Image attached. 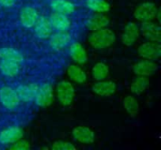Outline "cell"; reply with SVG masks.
<instances>
[{
    "instance_id": "cell-1",
    "label": "cell",
    "mask_w": 161,
    "mask_h": 150,
    "mask_svg": "<svg viewBox=\"0 0 161 150\" xmlns=\"http://www.w3.org/2000/svg\"><path fill=\"white\" fill-rule=\"evenodd\" d=\"M115 34L112 30L105 27L92 31L89 36V43L97 50H103L110 47L115 41Z\"/></svg>"
},
{
    "instance_id": "cell-2",
    "label": "cell",
    "mask_w": 161,
    "mask_h": 150,
    "mask_svg": "<svg viewBox=\"0 0 161 150\" xmlns=\"http://www.w3.org/2000/svg\"><path fill=\"white\" fill-rule=\"evenodd\" d=\"M134 17L140 22H149L156 19L159 20V9L156 4L152 2H145L141 4L134 11Z\"/></svg>"
},
{
    "instance_id": "cell-3",
    "label": "cell",
    "mask_w": 161,
    "mask_h": 150,
    "mask_svg": "<svg viewBox=\"0 0 161 150\" xmlns=\"http://www.w3.org/2000/svg\"><path fill=\"white\" fill-rule=\"evenodd\" d=\"M75 91L74 85L68 81H61L57 85V98L63 106L71 105L74 101Z\"/></svg>"
},
{
    "instance_id": "cell-4",
    "label": "cell",
    "mask_w": 161,
    "mask_h": 150,
    "mask_svg": "<svg viewBox=\"0 0 161 150\" xmlns=\"http://www.w3.org/2000/svg\"><path fill=\"white\" fill-rule=\"evenodd\" d=\"M0 102L8 110H13L18 107L20 99L16 90L10 86H3L0 88Z\"/></svg>"
},
{
    "instance_id": "cell-5",
    "label": "cell",
    "mask_w": 161,
    "mask_h": 150,
    "mask_svg": "<svg viewBox=\"0 0 161 150\" xmlns=\"http://www.w3.org/2000/svg\"><path fill=\"white\" fill-rule=\"evenodd\" d=\"M138 54L143 59L156 60L161 55V46L159 42L148 41L142 43L138 48Z\"/></svg>"
},
{
    "instance_id": "cell-6",
    "label": "cell",
    "mask_w": 161,
    "mask_h": 150,
    "mask_svg": "<svg viewBox=\"0 0 161 150\" xmlns=\"http://www.w3.org/2000/svg\"><path fill=\"white\" fill-rule=\"evenodd\" d=\"M34 101L40 107H47L51 105L54 101V92L52 85L48 83H45L39 86Z\"/></svg>"
},
{
    "instance_id": "cell-7",
    "label": "cell",
    "mask_w": 161,
    "mask_h": 150,
    "mask_svg": "<svg viewBox=\"0 0 161 150\" xmlns=\"http://www.w3.org/2000/svg\"><path fill=\"white\" fill-rule=\"evenodd\" d=\"M72 39V36L67 32V30H58V32L51 34L49 37L50 47L55 51H59L66 47Z\"/></svg>"
},
{
    "instance_id": "cell-8",
    "label": "cell",
    "mask_w": 161,
    "mask_h": 150,
    "mask_svg": "<svg viewBox=\"0 0 161 150\" xmlns=\"http://www.w3.org/2000/svg\"><path fill=\"white\" fill-rule=\"evenodd\" d=\"M160 26L158 23H154L153 21L142 22L140 31L144 38L149 39V41L160 42Z\"/></svg>"
},
{
    "instance_id": "cell-9",
    "label": "cell",
    "mask_w": 161,
    "mask_h": 150,
    "mask_svg": "<svg viewBox=\"0 0 161 150\" xmlns=\"http://www.w3.org/2000/svg\"><path fill=\"white\" fill-rule=\"evenodd\" d=\"M132 70L136 75L148 77L158 70V64L154 60L143 59L135 63L132 67Z\"/></svg>"
},
{
    "instance_id": "cell-10",
    "label": "cell",
    "mask_w": 161,
    "mask_h": 150,
    "mask_svg": "<svg viewBox=\"0 0 161 150\" xmlns=\"http://www.w3.org/2000/svg\"><path fill=\"white\" fill-rule=\"evenodd\" d=\"M75 140L83 145L92 144L95 140V133L86 126H77L72 132Z\"/></svg>"
},
{
    "instance_id": "cell-11",
    "label": "cell",
    "mask_w": 161,
    "mask_h": 150,
    "mask_svg": "<svg viewBox=\"0 0 161 150\" xmlns=\"http://www.w3.org/2000/svg\"><path fill=\"white\" fill-rule=\"evenodd\" d=\"M23 137V130L18 126H11L0 132V144L11 145Z\"/></svg>"
},
{
    "instance_id": "cell-12",
    "label": "cell",
    "mask_w": 161,
    "mask_h": 150,
    "mask_svg": "<svg viewBox=\"0 0 161 150\" xmlns=\"http://www.w3.org/2000/svg\"><path fill=\"white\" fill-rule=\"evenodd\" d=\"M33 27L35 35L41 39H48L53 32V27L49 22V19L44 16L39 17Z\"/></svg>"
},
{
    "instance_id": "cell-13",
    "label": "cell",
    "mask_w": 161,
    "mask_h": 150,
    "mask_svg": "<svg viewBox=\"0 0 161 150\" xmlns=\"http://www.w3.org/2000/svg\"><path fill=\"white\" fill-rule=\"evenodd\" d=\"M139 36H140V28L138 24L135 23H128L124 28V32L121 37L122 42L125 46H131L137 41Z\"/></svg>"
},
{
    "instance_id": "cell-14",
    "label": "cell",
    "mask_w": 161,
    "mask_h": 150,
    "mask_svg": "<svg viewBox=\"0 0 161 150\" xmlns=\"http://www.w3.org/2000/svg\"><path fill=\"white\" fill-rule=\"evenodd\" d=\"M38 18L39 14L33 7H24L20 12V22L25 28H32L35 25Z\"/></svg>"
},
{
    "instance_id": "cell-15",
    "label": "cell",
    "mask_w": 161,
    "mask_h": 150,
    "mask_svg": "<svg viewBox=\"0 0 161 150\" xmlns=\"http://www.w3.org/2000/svg\"><path fill=\"white\" fill-rule=\"evenodd\" d=\"M92 92L101 97H109L116 92V85L112 81H97L92 87Z\"/></svg>"
},
{
    "instance_id": "cell-16",
    "label": "cell",
    "mask_w": 161,
    "mask_h": 150,
    "mask_svg": "<svg viewBox=\"0 0 161 150\" xmlns=\"http://www.w3.org/2000/svg\"><path fill=\"white\" fill-rule=\"evenodd\" d=\"M39 85L37 84H28V85H20L17 86L16 93L20 99V101L25 102L32 101L36 96V93L38 91Z\"/></svg>"
},
{
    "instance_id": "cell-17",
    "label": "cell",
    "mask_w": 161,
    "mask_h": 150,
    "mask_svg": "<svg viewBox=\"0 0 161 150\" xmlns=\"http://www.w3.org/2000/svg\"><path fill=\"white\" fill-rule=\"evenodd\" d=\"M49 22L53 28L57 30H68L71 26V21L67 15L53 12L49 17Z\"/></svg>"
},
{
    "instance_id": "cell-18",
    "label": "cell",
    "mask_w": 161,
    "mask_h": 150,
    "mask_svg": "<svg viewBox=\"0 0 161 150\" xmlns=\"http://www.w3.org/2000/svg\"><path fill=\"white\" fill-rule=\"evenodd\" d=\"M70 56L77 64H84L88 61V54L85 48L77 42L70 46Z\"/></svg>"
},
{
    "instance_id": "cell-19",
    "label": "cell",
    "mask_w": 161,
    "mask_h": 150,
    "mask_svg": "<svg viewBox=\"0 0 161 150\" xmlns=\"http://www.w3.org/2000/svg\"><path fill=\"white\" fill-rule=\"evenodd\" d=\"M50 7L54 12L62 13L65 15L71 14L75 11V5L68 0H51Z\"/></svg>"
},
{
    "instance_id": "cell-20",
    "label": "cell",
    "mask_w": 161,
    "mask_h": 150,
    "mask_svg": "<svg viewBox=\"0 0 161 150\" xmlns=\"http://www.w3.org/2000/svg\"><path fill=\"white\" fill-rule=\"evenodd\" d=\"M108 23H109V19L106 15L98 13V14L92 16L88 20L87 27L92 31H95V30L107 27L108 25Z\"/></svg>"
},
{
    "instance_id": "cell-21",
    "label": "cell",
    "mask_w": 161,
    "mask_h": 150,
    "mask_svg": "<svg viewBox=\"0 0 161 150\" xmlns=\"http://www.w3.org/2000/svg\"><path fill=\"white\" fill-rule=\"evenodd\" d=\"M0 71L3 75L7 77H14L20 71V64L10 61V60L1 59L0 60Z\"/></svg>"
},
{
    "instance_id": "cell-22",
    "label": "cell",
    "mask_w": 161,
    "mask_h": 150,
    "mask_svg": "<svg viewBox=\"0 0 161 150\" xmlns=\"http://www.w3.org/2000/svg\"><path fill=\"white\" fill-rule=\"evenodd\" d=\"M0 59L10 60L21 64L24 61V55L18 50L11 47H3L0 49Z\"/></svg>"
},
{
    "instance_id": "cell-23",
    "label": "cell",
    "mask_w": 161,
    "mask_h": 150,
    "mask_svg": "<svg viewBox=\"0 0 161 150\" xmlns=\"http://www.w3.org/2000/svg\"><path fill=\"white\" fill-rule=\"evenodd\" d=\"M67 75L73 82L77 84H83L87 80L85 71L77 65H70L67 68Z\"/></svg>"
},
{
    "instance_id": "cell-24",
    "label": "cell",
    "mask_w": 161,
    "mask_h": 150,
    "mask_svg": "<svg viewBox=\"0 0 161 150\" xmlns=\"http://www.w3.org/2000/svg\"><path fill=\"white\" fill-rule=\"evenodd\" d=\"M149 84L150 82H149L148 77L137 75V77L133 80L131 84V86H130L131 92L136 95H141L147 89V87L149 86Z\"/></svg>"
},
{
    "instance_id": "cell-25",
    "label": "cell",
    "mask_w": 161,
    "mask_h": 150,
    "mask_svg": "<svg viewBox=\"0 0 161 150\" xmlns=\"http://www.w3.org/2000/svg\"><path fill=\"white\" fill-rule=\"evenodd\" d=\"M124 108L131 116H136L140 112V104L138 100L131 95H128L124 100Z\"/></svg>"
},
{
    "instance_id": "cell-26",
    "label": "cell",
    "mask_w": 161,
    "mask_h": 150,
    "mask_svg": "<svg viewBox=\"0 0 161 150\" xmlns=\"http://www.w3.org/2000/svg\"><path fill=\"white\" fill-rule=\"evenodd\" d=\"M92 77L96 80V81H102L105 80L108 74H109V69L108 66L103 62H98L96 63L92 70Z\"/></svg>"
},
{
    "instance_id": "cell-27",
    "label": "cell",
    "mask_w": 161,
    "mask_h": 150,
    "mask_svg": "<svg viewBox=\"0 0 161 150\" xmlns=\"http://www.w3.org/2000/svg\"><path fill=\"white\" fill-rule=\"evenodd\" d=\"M86 6L91 10L99 13L107 12L109 10V5L105 0H86Z\"/></svg>"
},
{
    "instance_id": "cell-28",
    "label": "cell",
    "mask_w": 161,
    "mask_h": 150,
    "mask_svg": "<svg viewBox=\"0 0 161 150\" xmlns=\"http://www.w3.org/2000/svg\"><path fill=\"white\" fill-rule=\"evenodd\" d=\"M51 148L53 150H75L76 147L66 141H56L53 143Z\"/></svg>"
},
{
    "instance_id": "cell-29",
    "label": "cell",
    "mask_w": 161,
    "mask_h": 150,
    "mask_svg": "<svg viewBox=\"0 0 161 150\" xmlns=\"http://www.w3.org/2000/svg\"><path fill=\"white\" fill-rule=\"evenodd\" d=\"M9 148L13 150H29L31 148L30 144L26 140H23L22 138L9 145Z\"/></svg>"
},
{
    "instance_id": "cell-30",
    "label": "cell",
    "mask_w": 161,
    "mask_h": 150,
    "mask_svg": "<svg viewBox=\"0 0 161 150\" xmlns=\"http://www.w3.org/2000/svg\"><path fill=\"white\" fill-rule=\"evenodd\" d=\"M16 0H0V6L5 8H12Z\"/></svg>"
}]
</instances>
